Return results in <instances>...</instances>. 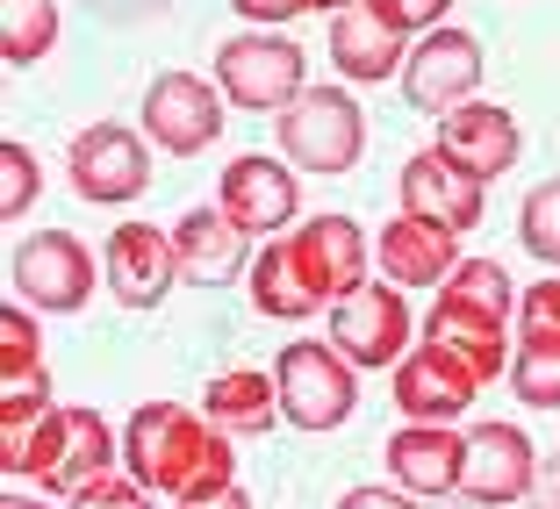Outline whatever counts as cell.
I'll list each match as a JSON object with an SVG mask.
<instances>
[{
  "mask_svg": "<svg viewBox=\"0 0 560 509\" xmlns=\"http://www.w3.org/2000/svg\"><path fill=\"white\" fill-rule=\"evenodd\" d=\"M122 474H137L151 495H209L237 481V438L215 430L187 402H137L122 424Z\"/></svg>",
  "mask_w": 560,
  "mask_h": 509,
  "instance_id": "1",
  "label": "cell"
},
{
  "mask_svg": "<svg viewBox=\"0 0 560 509\" xmlns=\"http://www.w3.org/2000/svg\"><path fill=\"white\" fill-rule=\"evenodd\" d=\"M122 430L101 424V410L86 402H58L44 416H0V474L30 481L36 495H80L86 481L116 474Z\"/></svg>",
  "mask_w": 560,
  "mask_h": 509,
  "instance_id": "2",
  "label": "cell"
},
{
  "mask_svg": "<svg viewBox=\"0 0 560 509\" xmlns=\"http://www.w3.org/2000/svg\"><path fill=\"white\" fill-rule=\"evenodd\" d=\"M424 338H439L445 352H460L481 374V388H489L495 374H511V359H517V287H511V273L495 259H460L453 280L439 287V301H431V316H424Z\"/></svg>",
  "mask_w": 560,
  "mask_h": 509,
  "instance_id": "3",
  "label": "cell"
},
{
  "mask_svg": "<svg viewBox=\"0 0 560 509\" xmlns=\"http://www.w3.org/2000/svg\"><path fill=\"white\" fill-rule=\"evenodd\" d=\"M273 380H280V416L295 430H316V438H324V430H346L352 410H360V366L330 345V338L280 345Z\"/></svg>",
  "mask_w": 560,
  "mask_h": 509,
  "instance_id": "4",
  "label": "cell"
},
{
  "mask_svg": "<svg viewBox=\"0 0 560 509\" xmlns=\"http://www.w3.org/2000/svg\"><path fill=\"white\" fill-rule=\"evenodd\" d=\"M215 86L245 116H288L310 94V58H302L295 36L252 29V36H231V44L215 50Z\"/></svg>",
  "mask_w": 560,
  "mask_h": 509,
  "instance_id": "5",
  "label": "cell"
},
{
  "mask_svg": "<svg viewBox=\"0 0 560 509\" xmlns=\"http://www.w3.org/2000/svg\"><path fill=\"white\" fill-rule=\"evenodd\" d=\"M273 122H280V158L295 165V173H316V180L352 173L366 151V116H360V100H352V86H310Z\"/></svg>",
  "mask_w": 560,
  "mask_h": 509,
  "instance_id": "6",
  "label": "cell"
},
{
  "mask_svg": "<svg viewBox=\"0 0 560 509\" xmlns=\"http://www.w3.org/2000/svg\"><path fill=\"white\" fill-rule=\"evenodd\" d=\"M417 323H424V316L410 309V287H396V280H366L360 295H346L338 309H330V345L346 352L360 374H381V366L410 359Z\"/></svg>",
  "mask_w": 560,
  "mask_h": 509,
  "instance_id": "7",
  "label": "cell"
},
{
  "mask_svg": "<svg viewBox=\"0 0 560 509\" xmlns=\"http://www.w3.org/2000/svg\"><path fill=\"white\" fill-rule=\"evenodd\" d=\"M288 259H295L302 287H310V301L324 316L374 280V245H366V230L352 223V215H338V209L330 215H302L295 230H288Z\"/></svg>",
  "mask_w": 560,
  "mask_h": 509,
  "instance_id": "8",
  "label": "cell"
},
{
  "mask_svg": "<svg viewBox=\"0 0 560 509\" xmlns=\"http://www.w3.org/2000/svg\"><path fill=\"white\" fill-rule=\"evenodd\" d=\"M8 280L15 301H30L36 316H72L94 301V251L72 230H36L8 251Z\"/></svg>",
  "mask_w": 560,
  "mask_h": 509,
  "instance_id": "9",
  "label": "cell"
},
{
  "mask_svg": "<svg viewBox=\"0 0 560 509\" xmlns=\"http://www.w3.org/2000/svg\"><path fill=\"white\" fill-rule=\"evenodd\" d=\"M72 194L94 201V209H130L151 187V137H137L130 122H94V130L72 137L66 151Z\"/></svg>",
  "mask_w": 560,
  "mask_h": 509,
  "instance_id": "10",
  "label": "cell"
},
{
  "mask_svg": "<svg viewBox=\"0 0 560 509\" xmlns=\"http://www.w3.org/2000/svg\"><path fill=\"white\" fill-rule=\"evenodd\" d=\"M215 201H223V215H231L245 237H259V245H273V237H288L302 223V180H295V165L266 158V151H245V158L223 165Z\"/></svg>",
  "mask_w": 560,
  "mask_h": 509,
  "instance_id": "11",
  "label": "cell"
},
{
  "mask_svg": "<svg viewBox=\"0 0 560 509\" xmlns=\"http://www.w3.org/2000/svg\"><path fill=\"white\" fill-rule=\"evenodd\" d=\"M223 86H209L201 72H159L144 86V137L165 158H201L209 144H223Z\"/></svg>",
  "mask_w": 560,
  "mask_h": 509,
  "instance_id": "12",
  "label": "cell"
},
{
  "mask_svg": "<svg viewBox=\"0 0 560 509\" xmlns=\"http://www.w3.org/2000/svg\"><path fill=\"white\" fill-rule=\"evenodd\" d=\"M481 86V36L467 29H424L410 44V66H402V100H410L417 116H453V108H467V100Z\"/></svg>",
  "mask_w": 560,
  "mask_h": 509,
  "instance_id": "13",
  "label": "cell"
},
{
  "mask_svg": "<svg viewBox=\"0 0 560 509\" xmlns=\"http://www.w3.org/2000/svg\"><path fill=\"white\" fill-rule=\"evenodd\" d=\"M503 380L525 410H560V273L517 287V359Z\"/></svg>",
  "mask_w": 560,
  "mask_h": 509,
  "instance_id": "14",
  "label": "cell"
},
{
  "mask_svg": "<svg viewBox=\"0 0 560 509\" xmlns=\"http://www.w3.org/2000/svg\"><path fill=\"white\" fill-rule=\"evenodd\" d=\"M101 287L122 301V309L151 316L173 287H180V251L173 230H151V223H116L108 245H101Z\"/></svg>",
  "mask_w": 560,
  "mask_h": 509,
  "instance_id": "15",
  "label": "cell"
},
{
  "mask_svg": "<svg viewBox=\"0 0 560 509\" xmlns=\"http://www.w3.org/2000/svg\"><path fill=\"white\" fill-rule=\"evenodd\" d=\"M539 488V452L517 424H475L460 445V495L475 509H511Z\"/></svg>",
  "mask_w": 560,
  "mask_h": 509,
  "instance_id": "16",
  "label": "cell"
},
{
  "mask_svg": "<svg viewBox=\"0 0 560 509\" xmlns=\"http://www.w3.org/2000/svg\"><path fill=\"white\" fill-rule=\"evenodd\" d=\"M475 394H481V374L460 352H445L439 338H417L410 359L396 366V410L410 424H460L475 410Z\"/></svg>",
  "mask_w": 560,
  "mask_h": 509,
  "instance_id": "17",
  "label": "cell"
},
{
  "mask_svg": "<svg viewBox=\"0 0 560 509\" xmlns=\"http://www.w3.org/2000/svg\"><path fill=\"white\" fill-rule=\"evenodd\" d=\"M259 237H245L223 215V201H201V209H187L180 223H173V251H180V280L187 287H201V295H215V287H237V280L252 273V259H259Z\"/></svg>",
  "mask_w": 560,
  "mask_h": 509,
  "instance_id": "18",
  "label": "cell"
},
{
  "mask_svg": "<svg viewBox=\"0 0 560 509\" xmlns=\"http://www.w3.org/2000/svg\"><path fill=\"white\" fill-rule=\"evenodd\" d=\"M396 201L410 215H431V223H445L453 237H467L489 215V180H475L467 165H453L439 144H424L410 165H402V180H396Z\"/></svg>",
  "mask_w": 560,
  "mask_h": 509,
  "instance_id": "19",
  "label": "cell"
},
{
  "mask_svg": "<svg viewBox=\"0 0 560 509\" xmlns=\"http://www.w3.org/2000/svg\"><path fill=\"white\" fill-rule=\"evenodd\" d=\"M330 66H338V80H352V86L402 80V66H410V36L381 15L374 0H352V8L330 15Z\"/></svg>",
  "mask_w": 560,
  "mask_h": 509,
  "instance_id": "20",
  "label": "cell"
},
{
  "mask_svg": "<svg viewBox=\"0 0 560 509\" xmlns=\"http://www.w3.org/2000/svg\"><path fill=\"white\" fill-rule=\"evenodd\" d=\"M460 237L445 230V223H431V215H388L381 223V245H374V265L381 280H396V287H431L439 295L445 280H453V265H460Z\"/></svg>",
  "mask_w": 560,
  "mask_h": 509,
  "instance_id": "21",
  "label": "cell"
},
{
  "mask_svg": "<svg viewBox=\"0 0 560 509\" xmlns=\"http://www.w3.org/2000/svg\"><path fill=\"white\" fill-rule=\"evenodd\" d=\"M439 151L453 165H467L475 180H503L517 158H525V130H517L511 108H495V100H467L453 116L439 122Z\"/></svg>",
  "mask_w": 560,
  "mask_h": 509,
  "instance_id": "22",
  "label": "cell"
},
{
  "mask_svg": "<svg viewBox=\"0 0 560 509\" xmlns=\"http://www.w3.org/2000/svg\"><path fill=\"white\" fill-rule=\"evenodd\" d=\"M460 445L467 430H445V424H402L388 438V481L410 495H460Z\"/></svg>",
  "mask_w": 560,
  "mask_h": 509,
  "instance_id": "23",
  "label": "cell"
},
{
  "mask_svg": "<svg viewBox=\"0 0 560 509\" xmlns=\"http://www.w3.org/2000/svg\"><path fill=\"white\" fill-rule=\"evenodd\" d=\"M201 416L215 430H231V438H266L273 424H288L280 416V380L266 366H223L209 380V394H201Z\"/></svg>",
  "mask_w": 560,
  "mask_h": 509,
  "instance_id": "24",
  "label": "cell"
},
{
  "mask_svg": "<svg viewBox=\"0 0 560 509\" xmlns=\"http://www.w3.org/2000/svg\"><path fill=\"white\" fill-rule=\"evenodd\" d=\"M245 287H252V309H259V316H273V323H302V316H324V309L310 301V287H302L295 259H288V237L259 245V259H252Z\"/></svg>",
  "mask_w": 560,
  "mask_h": 509,
  "instance_id": "25",
  "label": "cell"
},
{
  "mask_svg": "<svg viewBox=\"0 0 560 509\" xmlns=\"http://www.w3.org/2000/svg\"><path fill=\"white\" fill-rule=\"evenodd\" d=\"M0 50L15 72L44 66L58 50V0H0Z\"/></svg>",
  "mask_w": 560,
  "mask_h": 509,
  "instance_id": "26",
  "label": "cell"
},
{
  "mask_svg": "<svg viewBox=\"0 0 560 509\" xmlns=\"http://www.w3.org/2000/svg\"><path fill=\"white\" fill-rule=\"evenodd\" d=\"M517 245H525L546 273H560V180H539L525 194V209H517Z\"/></svg>",
  "mask_w": 560,
  "mask_h": 509,
  "instance_id": "27",
  "label": "cell"
},
{
  "mask_svg": "<svg viewBox=\"0 0 560 509\" xmlns=\"http://www.w3.org/2000/svg\"><path fill=\"white\" fill-rule=\"evenodd\" d=\"M30 201H44V165L30 158V144L0 137V215L15 223V215H30Z\"/></svg>",
  "mask_w": 560,
  "mask_h": 509,
  "instance_id": "28",
  "label": "cell"
},
{
  "mask_svg": "<svg viewBox=\"0 0 560 509\" xmlns=\"http://www.w3.org/2000/svg\"><path fill=\"white\" fill-rule=\"evenodd\" d=\"M72 509H151V488L137 474H101L72 495Z\"/></svg>",
  "mask_w": 560,
  "mask_h": 509,
  "instance_id": "29",
  "label": "cell"
},
{
  "mask_svg": "<svg viewBox=\"0 0 560 509\" xmlns=\"http://www.w3.org/2000/svg\"><path fill=\"white\" fill-rule=\"evenodd\" d=\"M374 8L396 22L402 36H424V29H439V22H445V8H453V0H374Z\"/></svg>",
  "mask_w": 560,
  "mask_h": 509,
  "instance_id": "30",
  "label": "cell"
},
{
  "mask_svg": "<svg viewBox=\"0 0 560 509\" xmlns=\"http://www.w3.org/2000/svg\"><path fill=\"white\" fill-rule=\"evenodd\" d=\"M245 22H259V29H280V22H295V15H316V0H231Z\"/></svg>",
  "mask_w": 560,
  "mask_h": 509,
  "instance_id": "31",
  "label": "cell"
},
{
  "mask_svg": "<svg viewBox=\"0 0 560 509\" xmlns=\"http://www.w3.org/2000/svg\"><path fill=\"white\" fill-rule=\"evenodd\" d=\"M338 509H424V502H417L410 488H346Z\"/></svg>",
  "mask_w": 560,
  "mask_h": 509,
  "instance_id": "32",
  "label": "cell"
},
{
  "mask_svg": "<svg viewBox=\"0 0 560 509\" xmlns=\"http://www.w3.org/2000/svg\"><path fill=\"white\" fill-rule=\"evenodd\" d=\"M173 509H252V495L237 488V481H223V488H209V495H180Z\"/></svg>",
  "mask_w": 560,
  "mask_h": 509,
  "instance_id": "33",
  "label": "cell"
},
{
  "mask_svg": "<svg viewBox=\"0 0 560 509\" xmlns=\"http://www.w3.org/2000/svg\"><path fill=\"white\" fill-rule=\"evenodd\" d=\"M525 509H560V466H539V488L525 495Z\"/></svg>",
  "mask_w": 560,
  "mask_h": 509,
  "instance_id": "34",
  "label": "cell"
},
{
  "mask_svg": "<svg viewBox=\"0 0 560 509\" xmlns=\"http://www.w3.org/2000/svg\"><path fill=\"white\" fill-rule=\"evenodd\" d=\"M0 509H50V502H44V495H22V488H15V495H0Z\"/></svg>",
  "mask_w": 560,
  "mask_h": 509,
  "instance_id": "35",
  "label": "cell"
},
{
  "mask_svg": "<svg viewBox=\"0 0 560 509\" xmlns=\"http://www.w3.org/2000/svg\"><path fill=\"white\" fill-rule=\"evenodd\" d=\"M424 509H475V502H467V495H431Z\"/></svg>",
  "mask_w": 560,
  "mask_h": 509,
  "instance_id": "36",
  "label": "cell"
},
{
  "mask_svg": "<svg viewBox=\"0 0 560 509\" xmlns=\"http://www.w3.org/2000/svg\"><path fill=\"white\" fill-rule=\"evenodd\" d=\"M338 8H352V0H316V15H338Z\"/></svg>",
  "mask_w": 560,
  "mask_h": 509,
  "instance_id": "37",
  "label": "cell"
}]
</instances>
